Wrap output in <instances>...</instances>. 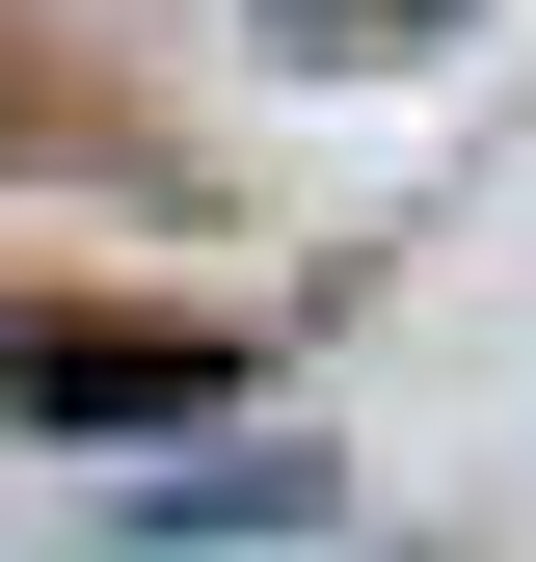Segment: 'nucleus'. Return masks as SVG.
<instances>
[{"instance_id":"obj_1","label":"nucleus","mask_w":536,"mask_h":562,"mask_svg":"<svg viewBox=\"0 0 536 562\" xmlns=\"http://www.w3.org/2000/svg\"><path fill=\"white\" fill-rule=\"evenodd\" d=\"M0 402H27V429H215L242 348L215 322H0Z\"/></svg>"},{"instance_id":"obj_2","label":"nucleus","mask_w":536,"mask_h":562,"mask_svg":"<svg viewBox=\"0 0 536 562\" xmlns=\"http://www.w3.org/2000/svg\"><path fill=\"white\" fill-rule=\"evenodd\" d=\"M295 27H322V54H402V27H429V0H295Z\"/></svg>"}]
</instances>
